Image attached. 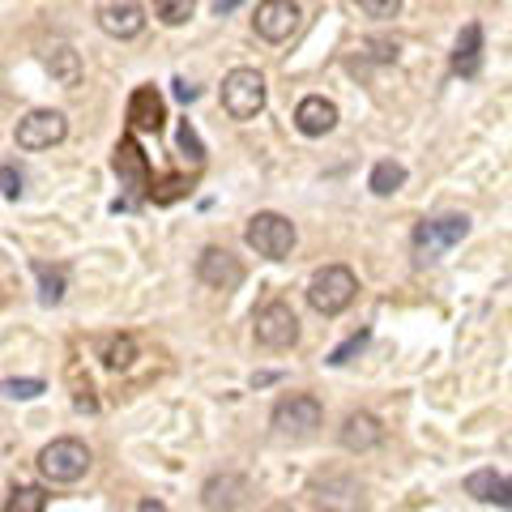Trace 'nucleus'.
<instances>
[{
	"label": "nucleus",
	"instance_id": "obj_8",
	"mask_svg": "<svg viewBox=\"0 0 512 512\" xmlns=\"http://www.w3.org/2000/svg\"><path fill=\"white\" fill-rule=\"evenodd\" d=\"M111 167H116V175H120V188L128 192L124 205H137V201L150 192V163H146V154H141V146H137L133 133L120 137L116 154H111Z\"/></svg>",
	"mask_w": 512,
	"mask_h": 512
},
{
	"label": "nucleus",
	"instance_id": "obj_29",
	"mask_svg": "<svg viewBox=\"0 0 512 512\" xmlns=\"http://www.w3.org/2000/svg\"><path fill=\"white\" fill-rule=\"evenodd\" d=\"M363 346H367V329H359L355 338H346V342H342V346H338V350H333V355H329V363H333V367H342V363H350V359H355Z\"/></svg>",
	"mask_w": 512,
	"mask_h": 512
},
{
	"label": "nucleus",
	"instance_id": "obj_35",
	"mask_svg": "<svg viewBox=\"0 0 512 512\" xmlns=\"http://www.w3.org/2000/svg\"><path fill=\"white\" fill-rule=\"evenodd\" d=\"M265 512H295L291 504H274V508H265Z\"/></svg>",
	"mask_w": 512,
	"mask_h": 512
},
{
	"label": "nucleus",
	"instance_id": "obj_24",
	"mask_svg": "<svg viewBox=\"0 0 512 512\" xmlns=\"http://www.w3.org/2000/svg\"><path fill=\"white\" fill-rule=\"evenodd\" d=\"M47 508V495L43 487H13L5 512H43Z\"/></svg>",
	"mask_w": 512,
	"mask_h": 512
},
{
	"label": "nucleus",
	"instance_id": "obj_31",
	"mask_svg": "<svg viewBox=\"0 0 512 512\" xmlns=\"http://www.w3.org/2000/svg\"><path fill=\"white\" fill-rule=\"evenodd\" d=\"M180 192H184V180H167V188H163V192H154V201H158V205H167V201L180 197Z\"/></svg>",
	"mask_w": 512,
	"mask_h": 512
},
{
	"label": "nucleus",
	"instance_id": "obj_18",
	"mask_svg": "<svg viewBox=\"0 0 512 512\" xmlns=\"http://www.w3.org/2000/svg\"><path fill=\"white\" fill-rule=\"evenodd\" d=\"M478 69H483V26L470 22L466 30H461L457 47H453V73L474 77Z\"/></svg>",
	"mask_w": 512,
	"mask_h": 512
},
{
	"label": "nucleus",
	"instance_id": "obj_33",
	"mask_svg": "<svg viewBox=\"0 0 512 512\" xmlns=\"http://www.w3.org/2000/svg\"><path fill=\"white\" fill-rule=\"evenodd\" d=\"M239 5H244V0H214V13L222 18V13H235Z\"/></svg>",
	"mask_w": 512,
	"mask_h": 512
},
{
	"label": "nucleus",
	"instance_id": "obj_14",
	"mask_svg": "<svg viewBox=\"0 0 512 512\" xmlns=\"http://www.w3.org/2000/svg\"><path fill=\"white\" fill-rule=\"evenodd\" d=\"M163 124H167L163 94L154 86H137L133 99H128V128H133V133H163Z\"/></svg>",
	"mask_w": 512,
	"mask_h": 512
},
{
	"label": "nucleus",
	"instance_id": "obj_1",
	"mask_svg": "<svg viewBox=\"0 0 512 512\" xmlns=\"http://www.w3.org/2000/svg\"><path fill=\"white\" fill-rule=\"evenodd\" d=\"M244 239H248V248H252L256 256H265V261H286V256L295 252L299 231H295V222L286 218V214L261 210V214H252V218H248Z\"/></svg>",
	"mask_w": 512,
	"mask_h": 512
},
{
	"label": "nucleus",
	"instance_id": "obj_6",
	"mask_svg": "<svg viewBox=\"0 0 512 512\" xmlns=\"http://www.w3.org/2000/svg\"><path fill=\"white\" fill-rule=\"evenodd\" d=\"M320 419H325V406H320L312 393H291L274 406V419L269 423H274L282 440H308V436H316Z\"/></svg>",
	"mask_w": 512,
	"mask_h": 512
},
{
	"label": "nucleus",
	"instance_id": "obj_22",
	"mask_svg": "<svg viewBox=\"0 0 512 512\" xmlns=\"http://www.w3.org/2000/svg\"><path fill=\"white\" fill-rule=\"evenodd\" d=\"M406 184V167L402 163H393V158H384V163L372 167V175H367V188L376 192V197H393L397 188Z\"/></svg>",
	"mask_w": 512,
	"mask_h": 512
},
{
	"label": "nucleus",
	"instance_id": "obj_12",
	"mask_svg": "<svg viewBox=\"0 0 512 512\" xmlns=\"http://www.w3.org/2000/svg\"><path fill=\"white\" fill-rule=\"evenodd\" d=\"M248 500H252V483L244 474H214L201 487L205 512H239V508H248Z\"/></svg>",
	"mask_w": 512,
	"mask_h": 512
},
{
	"label": "nucleus",
	"instance_id": "obj_21",
	"mask_svg": "<svg viewBox=\"0 0 512 512\" xmlns=\"http://www.w3.org/2000/svg\"><path fill=\"white\" fill-rule=\"evenodd\" d=\"M99 359L111 367V372H124V367H133V359H137V342L128 338V333H116V338H103Z\"/></svg>",
	"mask_w": 512,
	"mask_h": 512
},
{
	"label": "nucleus",
	"instance_id": "obj_10",
	"mask_svg": "<svg viewBox=\"0 0 512 512\" xmlns=\"http://www.w3.org/2000/svg\"><path fill=\"white\" fill-rule=\"evenodd\" d=\"M69 137V120L64 111H52V107H39L30 116L18 120V146L22 150H52L60 141Z\"/></svg>",
	"mask_w": 512,
	"mask_h": 512
},
{
	"label": "nucleus",
	"instance_id": "obj_5",
	"mask_svg": "<svg viewBox=\"0 0 512 512\" xmlns=\"http://www.w3.org/2000/svg\"><path fill=\"white\" fill-rule=\"evenodd\" d=\"M308 495L320 512H359L363 508V483L346 470H320L308 483Z\"/></svg>",
	"mask_w": 512,
	"mask_h": 512
},
{
	"label": "nucleus",
	"instance_id": "obj_4",
	"mask_svg": "<svg viewBox=\"0 0 512 512\" xmlns=\"http://www.w3.org/2000/svg\"><path fill=\"white\" fill-rule=\"evenodd\" d=\"M222 111L231 120H256L265 111V77L256 69H231L222 77Z\"/></svg>",
	"mask_w": 512,
	"mask_h": 512
},
{
	"label": "nucleus",
	"instance_id": "obj_27",
	"mask_svg": "<svg viewBox=\"0 0 512 512\" xmlns=\"http://www.w3.org/2000/svg\"><path fill=\"white\" fill-rule=\"evenodd\" d=\"M0 389H5V397H13V402H35V397L43 393V380H35V376H13V380H5L0 384Z\"/></svg>",
	"mask_w": 512,
	"mask_h": 512
},
{
	"label": "nucleus",
	"instance_id": "obj_2",
	"mask_svg": "<svg viewBox=\"0 0 512 512\" xmlns=\"http://www.w3.org/2000/svg\"><path fill=\"white\" fill-rule=\"evenodd\" d=\"M355 295H359V278L350 274L346 265H325V269H316L312 282H308V303H312L320 316L346 312L350 303H355Z\"/></svg>",
	"mask_w": 512,
	"mask_h": 512
},
{
	"label": "nucleus",
	"instance_id": "obj_20",
	"mask_svg": "<svg viewBox=\"0 0 512 512\" xmlns=\"http://www.w3.org/2000/svg\"><path fill=\"white\" fill-rule=\"evenodd\" d=\"M466 491L474 495V500L495 504V508H508V504H512L508 478H504V474H495V470H474V474L466 478Z\"/></svg>",
	"mask_w": 512,
	"mask_h": 512
},
{
	"label": "nucleus",
	"instance_id": "obj_9",
	"mask_svg": "<svg viewBox=\"0 0 512 512\" xmlns=\"http://www.w3.org/2000/svg\"><path fill=\"white\" fill-rule=\"evenodd\" d=\"M466 235H470V218L466 214H444V218L419 222V231H414V248H419L423 261H436L440 252L461 244Z\"/></svg>",
	"mask_w": 512,
	"mask_h": 512
},
{
	"label": "nucleus",
	"instance_id": "obj_23",
	"mask_svg": "<svg viewBox=\"0 0 512 512\" xmlns=\"http://www.w3.org/2000/svg\"><path fill=\"white\" fill-rule=\"evenodd\" d=\"M35 278H39V286H43V303H60L64 299V291H69V278H64V269L60 265H35Z\"/></svg>",
	"mask_w": 512,
	"mask_h": 512
},
{
	"label": "nucleus",
	"instance_id": "obj_16",
	"mask_svg": "<svg viewBox=\"0 0 512 512\" xmlns=\"http://www.w3.org/2000/svg\"><path fill=\"white\" fill-rule=\"evenodd\" d=\"M338 440L346 453H372V448L384 440V427L376 414H367V410H355V414H346V423L338 431Z\"/></svg>",
	"mask_w": 512,
	"mask_h": 512
},
{
	"label": "nucleus",
	"instance_id": "obj_32",
	"mask_svg": "<svg viewBox=\"0 0 512 512\" xmlns=\"http://www.w3.org/2000/svg\"><path fill=\"white\" fill-rule=\"evenodd\" d=\"M175 99L192 103V99H197V86H188V82H175Z\"/></svg>",
	"mask_w": 512,
	"mask_h": 512
},
{
	"label": "nucleus",
	"instance_id": "obj_25",
	"mask_svg": "<svg viewBox=\"0 0 512 512\" xmlns=\"http://www.w3.org/2000/svg\"><path fill=\"white\" fill-rule=\"evenodd\" d=\"M175 146H180V154L188 158L192 167H201V163H205V146H201L197 128H192L188 120H180V133H175Z\"/></svg>",
	"mask_w": 512,
	"mask_h": 512
},
{
	"label": "nucleus",
	"instance_id": "obj_11",
	"mask_svg": "<svg viewBox=\"0 0 512 512\" xmlns=\"http://www.w3.org/2000/svg\"><path fill=\"white\" fill-rule=\"evenodd\" d=\"M252 26H256V35H261L265 43H286L295 35V26H299V5L295 0H261Z\"/></svg>",
	"mask_w": 512,
	"mask_h": 512
},
{
	"label": "nucleus",
	"instance_id": "obj_26",
	"mask_svg": "<svg viewBox=\"0 0 512 512\" xmlns=\"http://www.w3.org/2000/svg\"><path fill=\"white\" fill-rule=\"evenodd\" d=\"M192 9H197V0H154V13L167 26H184L192 18Z\"/></svg>",
	"mask_w": 512,
	"mask_h": 512
},
{
	"label": "nucleus",
	"instance_id": "obj_13",
	"mask_svg": "<svg viewBox=\"0 0 512 512\" xmlns=\"http://www.w3.org/2000/svg\"><path fill=\"white\" fill-rule=\"evenodd\" d=\"M197 278L210 286V291H235V286L244 282V265H239L227 248H205L197 256Z\"/></svg>",
	"mask_w": 512,
	"mask_h": 512
},
{
	"label": "nucleus",
	"instance_id": "obj_3",
	"mask_svg": "<svg viewBox=\"0 0 512 512\" xmlns=\"http://www.w3.org/2000/svg\"><path fill=\"white\" fill-rule=\"evenodd\" d=\"M86 470H90V448L73 436H60L39 453V474L56 487H69L77 478H86Z\"/></svg>",
	"mask_w": 512,
	"mask_h": 512
},
{
	"label": "nucleus",
	"instance_id": "obj_30",
	"mask_svg": "<svg viewBox=\"0 0 512 512\" xmlns=\"http://www.w3.org/2000/svg\"><path fill=\"white\" fill-rule=\"evenodd\" d=\"M22 184H26V180H22V171H18V167H0V192H5L9 201H18V197H22Z\"/></svg>",
	"mask_w": 512,
	"mask_h": 512
},
{
	"label": "nucleus",
	"instance_id": "obj_28",
	"mask_svg": "<svg viewBox=\"0 0 512 512\" xmlns=\"http://www.w3.org/2000/svg\"><path fill=\"white\" fill-rule=\"evenodd\" d=\"M359 9L367 13V18H376V22H389L402 13V0H359Z\"/></svg>",
	"mask_w": 512,
	"mask_h": 512
},
{
	"label": "nucleus",
	"instance_id": "obj_19",
	"mask_svg": "<svg viewBox=\"0 0 512 512\" xmlns=\"http://www.w3.org/2000/svg\"><path fill=\"white\" fill-rule=\"evenodd\" d=\"M43 64H47V73H52V82H60L64 90H73L77 82H82V56H77L69 43H56V47H47Z\"/></svg>",
	"mask_w": 512,
	"mask_h": 512
},
{
	"label": "nucleus",
	"instance_id": "obj_15",
	"mask_svg": "<svg viewBox=\"0 0 512 512\" xmlns=\"http://www.w3.org/2000/svg\"><path fill=\"white\" fill-rule=\"evenodd\" d=\"M99 26L111 39H137L146 30V13H141L137 0H111L99 9Z\"/></svg>",
	"mask_w": 512,
	"mask_h": 512
},
{
	"label": "nucleus",
	"instance_id": "obj_34",
	"mask_svg": "<svg viewBox=\"0 0 512 512\" xmlns=\"http://www.w3.org/2000/svg\"><path fill=\"white\" fill-rule=\"evenodd\" d=\"M137 512H171V508H167L163 500H141V504H137Z\"/></svg>",
	"mask_w": 512,
	"mask_h": 512
},
{
	"label": "nucleus",
	"instance_id": "obj_7",
	"mask_svg": "<svg viewBox=\"0 0 512 512\" xmlns=\"http://www.w3.org/2000/svg\"><path fill=\"white\" fill-rule=\"evenodd\" d=\"M252 325H256V342L265 350H291L299 342V316H295L291 303H282V299L265 303Z\"/></svg>",
	"mask_w": 512,
	"mask_h": 512
},
{
	"label": "nucleus",
	"instance_id": "obj_17",
	"mask_svg": "<svg viewBox=\"0 0 512 512\" xmlns=\"http://www.w3.org/2000/svg\"><path fill=\"white\" fill-rule=\"evenodd\" d=\"M333 124H338V107L329 99H320V94H308V99L295 107V128L303 137H325V133H333Z\"/></svg>",
	"mask_w": 512,
	"mask_h": 512
}]
</instances>
